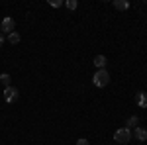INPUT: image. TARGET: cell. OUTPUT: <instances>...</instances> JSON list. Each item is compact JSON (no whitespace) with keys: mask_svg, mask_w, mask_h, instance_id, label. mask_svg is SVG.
I'll return each instance as SVG.
<instances>
[{"mask_svg":"<svg viewBox=\"0 0 147 145\" xmlns=\"http://www.w3.org/2000/svg\"><path fill=\"white\" fill-rule=\"evenodd\" d=\"M92 82H94V86L104 88V86L110 82V73H108L106 69H98V71L94 73V77H92Z\"/></svg>","mask_w":147,"mask_h":145,"instance_id":"obj_1","label":"cell"},{"mask_svg":"<svg viewBox=\"0 0 147 145\" xmlns=\"http://www.w3.org/2000/svg\"><path fill=\"white\" fill-rule=\"evenodd\" d=\"M131 139V132L127 129V127H122V129H118L116 134H114V141L116 143H127Z\"/></svg>","mask_w":147,"mask_h":145,"instance_id":"obj_2","label":"cell"},{"mask_svg":"<svg viewBox=\"0 0 147 145\" xmlns=\"http://www.w3.org/2000/svg\"><path fill=\"white\" fill-rule=\"evenodd\" d=\"M0 30L10 35L12 32H16V22H14L12 18H4V20H2V26H0Z\"/></svg>","mask_w":147,"mask_h":145,"instance_id":"obj_3","label":"cell"},{"mask_svg":"<svg viewBox=\"0 0 147 145\" xmlns=\"http://www.w3.org/2000/svg\"><path fill=\"white\" fill-rule=\"evenodd\" d=\"M4 98H6V102H14L18 98V88H14V86L4 88Z\"/></svg>","mask_w":147,"mask_h":145,"instance_id":"obj_4","label":"cell"},{"mask_svg":"<svg viewBox=\"0 0 147 145\" xmlns=\"http://www.w3.org/2000/svg\"><path fill=\"white\" fill-rule=\"evenodd\" d=\"M134 137H136L137 141H147V129H143L141 125H137L136 129H134Z\"/></svg>","mask_w":147,"mask_h":145,"instance_id":"obj_5","label":"cell"},{"mask_svg":"<svg viewBox=\"0 0 147 145\" xmlns=\"http://www.w3.org/2000/svg\"><path fill=\"white\" fill-rule=\"evenodd\" d=\"M136 104L139 108H147V92H137L136 94Z\"/></svg>","mask_w":147,"mask_h":145,"instance_id":"obj_6","label":"cell"},{"mask_svg":"<svg viewBox=\"0 0 147 145\" xmlns=\"http://www.w3.org/2000/svg\"><path fill=\"white\" fill-rule=\"evenodd\" d=\"M106 63H108V59H106L104 55H96V57H94V67H96V69H104V67H106Z\"/></svg>","mask_w":147,"mask_h":145,"instance_id":"obj_7","label":"cell"},{"mask_svg":"<svg viewBox=\"0 0 147 145\" xmlns=\"http://www.w3.org/2000/svg\"><path fill=\"white\" fill-rule=\"evenodd\" d=\"M112 4H114L116 10H127V8H129V2H127V0H114Z\"/></svg>","mask_w":147,"mask_h":145,"instance_id":"obj_8","label":"cell"},{"mask_svg":"<svg viewBox=\"0 0 147 145\" xmlns=\"http://www.w3.org/2000/svg\"><path fill=\"white\" fill-rule=\"evenodd\" d=\"M139 125V118L137 116H131V118H127V122H125V127L129 129V127H137Z\"/></svg>","mask_w":147,"mask_h":145,"instance_id":"obj_9","label":"cell"},{"mask_svg":"<svg viewBox=\"0 0 147 145\" xmlns=\"http://www.w3.org/2000/svg\"><path fill=\"white\" fill-rule=\"evenodd\" d=\"M8 41H10L12 45H18L20 43V34H18V32H12V34L8 35Z\"/></svg>","mask_w":147,"mask_h":145,"instance_id":"obj_10","label":"cell"},{"mask_svg":"<svg viewBox=\"0 0 147 145\" xmlns=\"http://www.w3.org/2000/svg\"><path fill=\"white\" fill-rule=\"evenodd\" d=\"M0 82L4 84V88H8V86H10V75H8V73H2V75H0Z\"/></svg>","mask_w":147,"mask_h":145,"instance_id":"obj_11","label":"cell"},{"mask_svg":"<svg viewBox=\"0 0 147 145\" xmlns=\"http://www.w3.org/2000/svg\"><path fill=\"white\" fill-rule=\"evenodd\" d=\"M67 8L69 10H77V0H67Z\"/></svg>","mask_w":147,"mask_h":145,"instance_id":"obj_12","label":"cell"},{"mask_svg":"<svg viewBox=\"0 0 147 145\" xmlns=\"http://www.w3.org/2000/svg\"><path fill=\"white\" fill-rule=\"evenodd\" d=\"M49 4H51L53 8H59V6H63V2H61V0H49Z\"/></svg>","mask_w":147,"mask_h":145,"instance_id":"obj_13","label":"cell"},{"mask_svg":"<svg viewBox=\"0 0 147 145\" xmlns=\"http://www.w3.org/2000/svg\"><path fill=\"white\" fill-rule=\"evenodd\" d=\"M77 145H90V143H88V139H84V137H82V139L77 141Z\"/></svg>","mask_w":147,"mask_h":145,"instance_id":"obj_14","label":"cell"},{"mask_svg":"<svg viewBox=\"0 0 147 145\" xmlns=\"http://www.w3.org/2000/svg\"><path fill=\"white\" fill-rule=\"evenodd\" d=\"M2 45H4V35L0 34V47H2Z\"/></svg>","mask_w":147,"mask_h":145,"instance_id":"obj_15","label":"cell"}]
</instances>
